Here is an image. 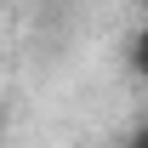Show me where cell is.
Returning a JSON list of instances; mask_svg holds the SVG:
<instances>
[{"label":"cell","mask_w":148,"mask_h":148,"mask_svg":"<svg viewBox=\"0 0 148 148\" xmlns=\"http://www.w3.org/2000/svg\"><path fill=\"white\" fill-rule=\"evenodd\" d=\"M0 6H6V0H0Z\"/></svg>","instance_id":"6da1fadb"}]
</instances>
